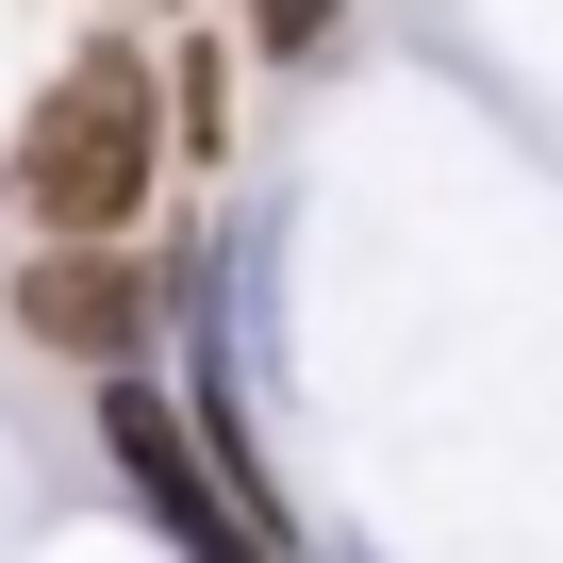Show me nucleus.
<instances>
[{
    "mask_svg": "<svg viewBox=\"0 0 563 563\" xmlns=\"http://www.w3.org/2000/svg\"><path fill=\"white\" fill-rule=\"evenodd\" d=\"M150 166H166V100L133 51H84L67 84H34L18 150H0V199H18L51 249H117V216H150Z\"/></svg>",
    "mask_w": 563,
    "mask_h": 563,
    "instance_id": "f257e3e1",
    "label": "nucleus"
},
{
    "mask_svg": "<svg viewBox=\"0 0 563 563\" xmlns=\"http://www.w3.org/2000/svg\"><path fill=\"white\" fill-rule=\"evenodd\" d=\"M100 431H117V464H133V497H150V530H166L183 563H282V547L232 514V481L199 464V431H183V415H166L133 365H100Z\"/></svg>",
    "mask_w": 563,
    "mask_h": 563,
    "instance_id": "f03ea898",
    "label": "nucleus"
},
{
    "mask_svg": "<svg viewBox=\"0 0 563 563\" xmlns=\"http://www.w3.org/2000/svg\"><path fill=\"white\" fill-rule=\"evenodd\" d=\"M18 332H34V349H67V365H133V349H150V282H133L117 249H34Z\"/></svg>",
    "mask_w": 563,
    "mask_h": 563,
    "instance_id": "7ed1b4c3",
    "label": "nucleus"
},
{
    "mask_svg": "<svg viewBox=\"0 0 563 563\" xmlns=\"http://www.w3.org/2000/svg\"><path fill=\"white\" fill-rule=\"evenodd\" d=\"M183 133H199V150L232 133V51H183Z\"/></svg>",
    "mask_w": 563,
    "mask_h": 563,
    "instance_id": "20e7f679",
    "label": "nucleus"
},
{
    "mask_svg": "<svg viewBox=\"0 0 563 563\" xmlns=\"http://www.w3.org/2000/svg\"><path fill=\"white\" fill-rule=\"evenodd\" d=\"M332 18H349V0H249V34H265V51H316Z\"/></svg>",
    "mask_w": 563,
    "mask_h": 563,
    "instance_id": "39448f33",
    "label": "nucleus"
}]
</instances>
